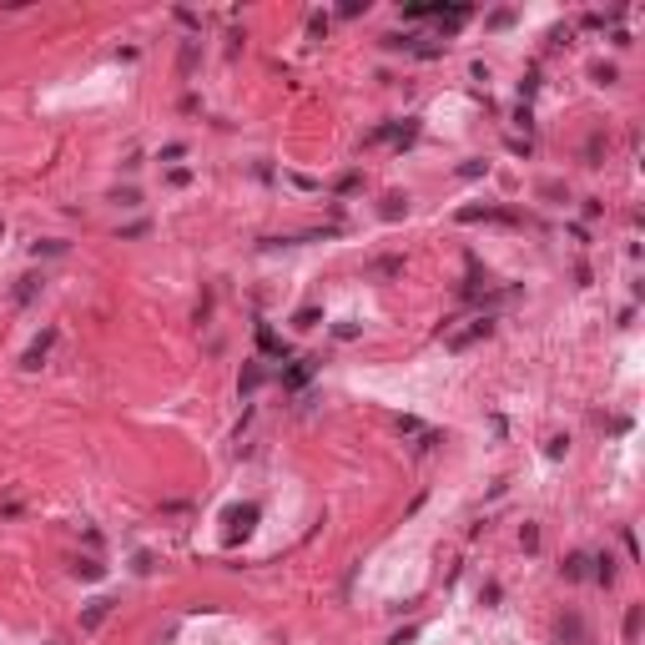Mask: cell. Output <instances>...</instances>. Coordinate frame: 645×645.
I'll return each mask as SVG.
<instances>
[{
    "instance_id": "6da1fadb",
    "label": "cell",
    "mask_w": 645,
    "mask_h": 645,
    "mask_svg": "<svg viewBox=\"0 0 645 645\" xmlns=\"http://www.w3.org/2000/svg\"><path fill=\"white\" fill-rule=\"evenodd\" d=\"M106 615H111V600H91V610L81 615V625H86V630H96V625H101Z\"/></svg>"
},
{
    "instance_id": "7a4b0ae2",
    "label": "cell",
    "mask_w": 645,
    "mask_h": 645,
    "mask_svg": "<svg viewBox=\"0 0 645 645\" xmlns=\"http://www.w3.org/2000/svg\"><path fill=\"white\" fill-rule=\"evenodd\" d=\"M56 343V333H40L36 343H31V353H26V368H40V358H46V348Z\"/></svg>"
},
{
    "instance_id": "3957f363",
    "label": "cell",
    "mask_w": 645,
    "mask_h": 645,
    "mask_svg": "<svg viewBox=\"0 0 645 645\" xmlns=\"http://www.w3.org/2000/svg\"><path fill=\"white\" fill-rule=\"evenodd\" d=\"M635 635H640V610L625 615V640H635Z\"/></svg>"
}]
</instances>
